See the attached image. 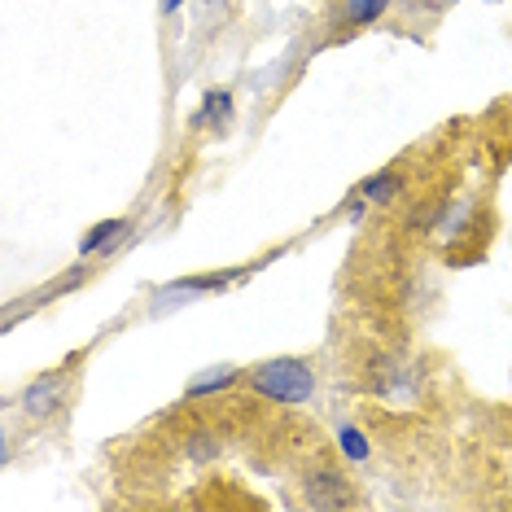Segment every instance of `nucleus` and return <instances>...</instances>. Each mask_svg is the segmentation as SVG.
Wrapping results in <instances>:
<instances>
[{"label":"nucleus","instance_id":"1","mask_svg":"<svg viewBox=\"0 0 512 512\" xmlns=\"http://www.w3.org/2000/svg\"><path fill=\"white\" fill-rule=\"evenodd\" d=\"M250 386L272 403H307L316 394V372H311L302 359H267L250 372Z\"/></svg>","mask_w":512,"mask_h":512},{"label":"nucleus","instance_id":"2","mask_svg":"<svg viewBox=\"0 0 512 512\" xmlns=\"http://www.w3.org/2000/svg\"><path fill=\"white\" fill-rule=\"evenodd\" d=\"M307 504L311 508H342V504H351V486L333 469H324L316 477H307Z\"/></svg>","mask_w":512,"mask_h":512},{"label":"nucleus","instance_id":"3","mask_svg":"<svg viewBox=\"0 0 512 512\" xmlns=\"http://www.w3.org/2000/svg\"><path fill=\"white\" fill-rule=\"evenodd\" d=\"M66 399V381L62 377H40V381H31L27 394H22V403H27V412L31 416H53L57 407H62Z\"/></svg>","mask_w":512,"mask_h":512},{"label":"nucleus","instance_id":"4","mask_svg":"<svg viewBox=\"0 0 512 512\" xmlns=\"http://www.w3.org/2000/svg\"><path fill=\"white\" fill-rule=\"evenodd\" d=\"M241 372L237 368H228V364H219V368H206V372H197V377L184 386V394L189 399H202V394H215V390H228L232 381H237Z\"/></svg>","mask_w":512,"mask_h":512},{"label":"nucleus","instance_id":"5","mask_svg":"<svg viewBox=\"0 0 512 512\" xmlns=\"http://www.w3.org/2000/svg\"><path fill=\"white\" fill-rule=\"evenodd\" d=\"M119 232H127V219H101V224H92V228L84 232V241H79V254L88 259V254H97L101 246H110Z\"/></svg>","mask_w":512,"mask_h":512},{"label":"nucleus","instance_id":"6","mask_svg":"<svg viewBox=\"0 0 512 512\" xmlns=\"http://www.w3.org/2000/svg\"><path fill=\"white\" fill-rule=\"evenodd\" d=\"M206 127H228L232 123V92L224 88H215V92H206V101H202V114H197Z\"/></svg>","mask_w":512,"mask_h":512},{"label":"nucleus","instance_id":"7","mask_svg":"<svg viewBox=\"0 0 512 512\" xmlns=\"http://www.w3.org/2000/svg\"><path fill=\"white\" fill-rule=\"evenodd\" d=\"M359 193H364L368 202H390V197L399 193V180H394L390 171H377V176H368L364 184H359Z\"/></svg>","mask_w":512,"mask_h":512},{"label":"nucleus","instance_id":"8","mask_svg":"<svg viewBox=\"0 0 512 512\" xmlns=\"http://www.w3.org/2000/svg\"><path fill=\"white\" fill-rule=\"evenodd\" d=\"M337 447H342V456L346 460H355V464H364L368 460V438L364 434H359V429L355 425H342V434H337Z\"/></svg>","mask_w":512,"mask_h":512},{"label":"nucleus","instance_id":"9","mask_svg":"<svg viewBox=\"0 0 512 512\" xmlns=\"http://www.w3.org/2000/svg\"><path fill=\"white\" fill-rule=\"evenodd\" d=\"M390 0H346V18L359 22V27H368V22H377L381 14H386Z\"/></svg>","mask_w":512,"mask_h":512},{"label":"nucleus","instance_id":"10","mask_svg":"<svg viewBox=\"0 0 512 512\" xmlns=\"http://www.w3.org/2000/svg\"><path fill=\"white\" fill-rule=\"evenodd\" d=\"M193 456H197V460H211V456H215V438H197V442H193Z\"/></svg>","mask_w":512,"mask_h":512},{"label":"nucleus","instance_id":"11","mask_svg":"<svg viewBox=\"0 0 512 512\" xmlns=\"http://www.w3.org/2000/svg\"><path fill=\"white\" fill-rule=\"evenodd\" d=\"M180 5H184V0H158V9H162V14H176Z\"/></svg>","mask_w":512,"mask_h":512}]
</instances>
